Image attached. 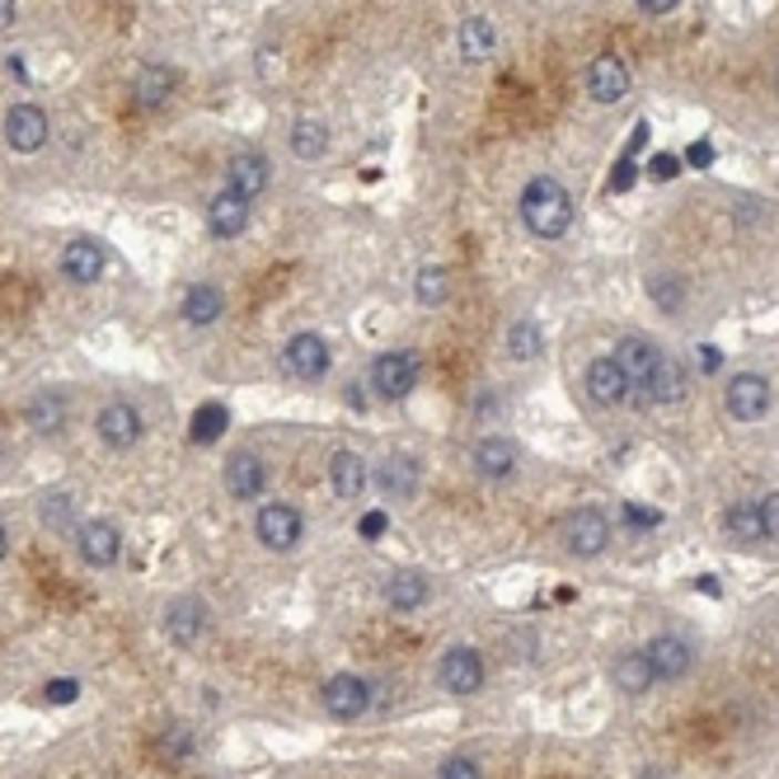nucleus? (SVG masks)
Here are the masks:
<instances>
[{
    "label": "nucleus",
    "mask_w": 779,
    "mask_h": 779,
    "mask_svg": "<svg viewBox=\"0 0 779 779\" xmlns=\"http://www.w3.org/2000/svg\"><path fill=\"white\" fill-rule=\"evenodd\" d=\"M38 522H43L48 531H71V526H75V503H71V493H48L43 503H38Z\"/></svg>",
    "instance_id": "nucleus-35"
},
{
    "label": "nucleus",
    "mask_w": 779,
    "mask_h": 779,
    "mask_svg": "<svg viewBox=\"0 0 779 779\" xmlns=\"http://www.w3.org/2000/svg\"><path fill=\"white\" fill-rule=\"evenodd\" d=\"M648 296H653V306H657V310L676 315V310L686 306V277H676V273H657V277H648Z\"/></svg>",
    "instance_id": "nucleus-34"
},
{
    "label": "nucleus",
    "mask_w": 779,
    "mask_h": 779,
    "mask_svg": "<svg viewBox=\"0 0 779 779\" xmlns=\"http://www.w3.org/2000/svg\"><path fill=\"white\" fill-rule=\"evenodd\" d=\"M14 24V0H0V33Z\"/></svg>",
    "instance_id": "nucleus-47"
},
{
    "label": "nucleus",
    "mask_w": 779,
    "mask_h": 779,
    "mask_svg": "<svg viewBox=\"0 0 779 779\" xmlns=\"http://www.w3.org/2000/svg\"><path fill=\"white\" fill-rule=\"evenodd\" d=\"M376 489L386 493V503H409L418 493V465L409 455H386V461L376 465Z\"/></svg>",
    "instance_id": "nucleus-20"
},
{
    "label": "nucleus",
    "mask_w": 779,
    "mask_h": 779,
    "mask_svg": "<svg viewBox=\"0 0 779 779\" xmlns=\"http://www.w3.org/2000/svg\"><path fill=\"white\" fill-rule=\"evenodd\" d=\"M254 535H258L264 550L287 554V550H296V541H301V512L287 508V503H268L264 512H258Z\"/></svg>",
    "instance_id": "nucleus-6"
},
{
    "label": "nucleus",
    "mask_w": 779,
    "mask_h": 779,
    "mask_svg": "<svg viewBox=\"0 0 779 779\" xmlns=\"http://www.w3.org/2000/svg\"><path fill=\"white\" fill-rule=\"evenodd\" d=\"M775 394H770V381L756 371H737L728 381V413L737 418V423H761V418L770 413Z\"/></svg>",
    "instance_id": "nucleus-3"
},
{
    "label": "nucleus",
    "mask_w": 779,
    "mask_h": 779,
    "mask_svg": "<svg viewBox=\"0 0 779 779\" xmlns=\"http://www.w3.org/2000/svg\"><path fill=\"white\" fill-rule=\"evenodd\" d=\"M437 779H484V775H479V766L470 761V756H451V761L442 766V775H437Z\"/></svg>",
    "instance_id": "nucleus-39"
},
{
    "label": "nucleus",
    "mask_w": 779,
    "mask_h": 779,
    "mask_svg": "<svg viewBox=\"0 0 779 779\" xmlns=\"http://www.w3.org/2000/svg\"><path fill=\"white\" fill-rule=\"evenodd\" d=\"M516 461H522V451H516V442H508V437H484V442L474 447V470L484 479H512Z\"/></svg>",
    "instance_id": "nucleus-23"
},
{
    "label": "nucleus",
    "mask_w": 779,
    "mask_h": 779,
    "mask_svg": "<svg viewBox=\"0 0 779 779\" xmlns=\"http://www.w3.org/2000/svg\"><path fill=\"white\" fill-rule=\"evenodd\" d=\"M48 113L38 109V104H14L10 113H6V142H10V151H19V155H33V151H43L48 146Z\"/></svg>",
    "instance_id": "nucleus-8"
},
{
    "label": "nucleus",
    "mask_w": 779,
    "mask_h": 779,
    "mask_svg": "<svg viewBox=\"0 0 779 779\" xmlns=\"http://www.w3.org/2000/svg\"><path fill=\"white\" fill-rule=\"evenodd\" d=\"M136 104L142 109H165V99L174 94V71H165V66H146L142 75H136Z\"/></svg>",
    "instance_id": "nucleus-31"
},
{
    "label": "nucleus",
    "mask_w": 779,
    "mask_h": 779,
    "mask_svg": "<svg viewBox=\"0 0 779 779\" xmlns=\"http://www.w3.org/2000/svg\"><path fill=\"white\" fill-rule=\"evenodd\" d=\"M94 428H99V442L113 447V451L136 447V442H142V432H146L142 413H136L127 399H113V404L99 409V423H94Z\"/></svg>",
    "instance_id": "nucleus-7"
},
{
    "label": "nucleus",
    "mask_w": 779,
    "mask_h": 779,
    "mask_svg": "<svg viewBox=\"0 0 779 779\" xmlns=\"http://www.w3.org/2000/svg\"><path fill=\"white\" fill-rule=\"evenodd\" d=\"M615 362H621V371L638 386L657 362H663V348H657L653 338H644V334H625L621 344H615Z\"/></svg>",
    "instance_id": "nucleus-21"
},
{
    "label": "nucleus",
    "mask_w": 779,
    "mask_h": 779,
    "mask_svg": "<svg viewBox=\"0 0 779 779\" xmlns=\"http://www.w3.org/2000/svg\"><path fill=\"white\" fill-rule=\"evenodd\" d=\"M455 43H461L465 62H489L493 48H498V33H493L489 19H465L461 33H455Z\"/></svg>",
    "instance_id": "nucleus-27"
},
{
    "label": "nucleus",
    "mask_w": 779,
    "mask_h": 779,
    "mask_svg": "<svg viewBox=\"0 0 779 779\" xmlns=\"http://www.w3.org/2000/svg\"><path fill=\"white\" fill-rule=\"evenodd\" d=\"M437 681H442V690H451V695H474L479 686H484V657H479L474 648H451L442 657V667H437Z\"/></svg>",
    "instance_id": "nucleus-12"
},
{
    "label": "nucleus",
    "mask_w": 779,
    "mask_h": 779,
    "mask_svg": "<svg viewBox=\"0 0 779 779\" xmlns=\"http://www.w3.org/2000/svg\"><path fill=\"white\" fill-rule=\"evenodd\" d=\"M222 310H226V301H222V291H216L212 283H197V287H188L184 291V315L193 329H207V325H216L222 319Z\"/></svg>",
    "instance_id": "nucleus-25"
},
{
    "label": "nucleus",
    "mask_w": 779,
    "mask_h": 779,
    "mask_svg": "<svg viewBox=\"0 0 779 779\" xmlns=\"http://www.w3.org/2000/svg\"><path fill=\"white\" fill-rule=\"evenodd\" d=\"M329 344L319 334H296L291 344L283 348V367L287 376H296V381H319V376L329 371Z\"/></svg>",
    "instance_id": "nucleus-9"
},
{
    "label": "nucleus",
    "mask_w": 779,
    "mask_h": 779,
    "mask_svg": "<svg viewBox=\"0 0 779 779\" xmlns=\"http://www.w3.org/2000/svg\"><path fill=\"white\" fill-rule=\"evenodd\" d=\"M75 695H80L75 681H48V700H57V705H71Z\"/></svg>",
    "instance_id": "nucleus-41"
},
{
    "label": "nucleus",
    "mask_w": 779,
    "mask_h": 779,
    "mask_svg": "<svg viewBox=\"0 0 779 779\" xmlns=\"http://www.w3.org/2000/svg\"><path fill=\"white\" fill-rule=\"evenodd\" d=\"M625 522H634V526H657V522H663V516H657V512H644V508H625Z\"/></svg>",
    "instance_id": "nucleus-42"
},
{
    "label": "nucleus",
    "mask_w": 779,
    "mask_h": 779,
    "mask_svg": "<svg viewBox=\"0 0 779 779\" xmlns=\"http://www.w3.org/2000/svg\"><path fill=\"white\" fill-rule=\"evenodd\" d=\"M165 634H170V644L193 648L197 638L207 634V606L197 602V596H178V602L165 611Z\"/></svg>",
    "instance_id": "nucleus-15"
},
{
    "label": "nucleus",
    "mask_w": 779,
    "mask_h": 779,
    "mask_svg": "<svg viewBox=\"0 0 779 779\" xmlns=\"http://www.w3.org/2000/svg\"><path fill=\"white\" fill-rule=\"evenodd\" d=\"M545 348V329L535 325V319H516V325L508 329V357L512 362H535Z\"/></svg>",
    "instance_id": "nucleus-30"
},
{
    "label": "nucleus",
    "mask_w": 779,
    "mask_h": 779,
    "mask_svg": "<svg viewBox=\"0 0 779 779\" xmlns=\"http://www.w3.org/2000/svg\"><path fill=\"white\" fill-rule=\"evenodd\" d=\"M104 264H109V254L90 235L71 239V245L62 249V273L71 277V283H99V277H104Z\"/></svg>",
    "instance_id": "nucleus-18"
},
{
    "label": "nucleus",
    "mask_w": 779,
    "mask_h": 779,
    "mask_svg": "<svg viewBox=\"0 0 779 779\" xmlns=\"http://www.w3.org/2000/svg\"><path fill=\"white\" fill-rule=\"evenodd\" d=\"M418 371H423L418 352L394 348V352H381V357H376L371 386H376V394H381V399H404V394H413V386H418Z\"/></svg>",
    "instance_id": "nucleus-2"
},
{
    "label": "nucleus",
    "mask_w": 779,
    "mask_h": 779,
    "mask_svg": "<svg viewBox=\"0 0 779 779\" xmlns=\"http://www.w3.org/2000/svg\"><path fill=\"white\" fill-rule=\"evenodd\" d=\"M325 146H329L325 123H315V117H301V123H296V132H291V151L301 155V160H315V155H325Z\"/></svg>",
    "instance_id": "nucleus-36"
},
{
    "label": "nucleus",
    "mask_w": 779,
    "mask_h": 779,
    "mask_svg": "<svg viewBox=\"0 0 779 779\" xmlns=\"http://www.w3.org/2000/svg\"><path fill=\"white\" fill-rule=\"evenodd\" d=\"M709 160H714L709 142H695V146H690V165H695V170H709Z\"/></svg>",
    "instance_id": "nucleus-44"
},
{
    "label": "nucleus",
    "mask_w": 779,
    "mask_h": 779,
    "mask_svg": "<svg viewBox=\"0 0 779 779\" xmlns=\"http://www.w3.org/2000/svg\"><path fill=\"white\" fill-rule=\"evenodd\" d=\"M724 531L732 535V541H742V545L766 541V531H761V508H756V503H732V508L724 512Z\"/></svg>",
    "instance_id": "nucleus-29"
},
{
    "label": "nucleus",
    "mask_w": 779,
    "mask_h": 779,
    "mask_svg": "<svg viewBox=\"0 0 779 779\" xmlns=\"http://www.w3.org/2000/svg\"><path fill=\"white\" fill-rule=\"evenodd\" d=\"M6 554H10V531L0 526V558H6Z\"/></svg>",
    "instance_id": "nucleus-48"
},
{
    "label": "nucleus",
    "mask_w": 779,
    "mask_h": 779,
    "mask_svg": "<svg viewBox=\"0 0 779 779\" xmlns=\"http://www.w3.org/2000/svg\"><path fill=\"white\" fill-rule=\"evenodd\" d=\"M226 188L239 193V197H254L268 188V160L258 155V151H245V155H235L230 160V170H226Z\"/></svg>",
    "instance_id": "nucleus-24"
},
{
    "label": "nucleus",
    "mask_w": 779,
    "mask_h": 779,
    "mask_svg": "<svg viewBox=\"0 0 779 779\" xmlns=\"http://www.w3.org/2000/svg\"><path fill=\"white\" fill-rule=\"evenodd\" d=\"M634 390V381L621 371V362L615 357H596V362L587 367V394H592V404H602V409H615V404H625Z\"/></svg>",
    "instance_id": "nucleus-13"
},
{
    "label": "nucleus",
    "mask_w": 779,
    "mask_h": 779,
    "mask_svg": "<svg viewBox=\"0 0 779 779\" xmlns=\"http://www.w3.org/2000/svg\"><path fill=\"white\" fill-rule=\"evenodd\" d=\"M264 489H268V465L249 451L230 455L226 461V493L235 498V503H249V498H258Z\"/></svg>",
    "instance_id": "nucleus-17"
},
{
    "label": "nucleus",
    "mask_w": 779,
    "mask_h": 779,
    "mask_svg": "<svg viewBox=\"0 0 779 779\" xmlns=\"http://www.w3.org/2000/svg\"><path fill=\"white\" fill-rule=\"evenodd\" d=\"M587 94L596 99V104H621V99L629 94V66L621 62V57H596V62L587 66Z\"/></svg>",
    "instance_id": "nucleus-16"
},
{
    "label": "nucleus",
    "mask_w": 779,
    "mask_h": 779,
    "mask_svg": "<svg viewBox=\"0 0 779 779\" xmlns=\"http://www.w3.org/2000/svg\"><path fill=\"white\" fill-rule=\"evenodd\" d=\"M75 550L85 564L109 568V564H117V554H123V535H117L113 522H85L75 531Z\"/></svg>",
    "instance_id": "nucleus-14"
},
{
    "label": "nucleus",
    "mask_w": 779,
    "mask_h": 779,
    "mask_svg": "<svg viewBox=\"0 0 779 779\" xmlns=\"http://www.w3.org/2000/svg\"><path fill=\"white\" fill-rule=\"evenodd\" d=\"M386 602L394 606V611H418L428 602V577L423 573H394L390 583H386Z\"/></svg>",
    "instance_id": "nucleus-28"
},
{
    "label": "nucleus",
    "mask_w": 779,
    "mask_h": 779,
    "mask_svg": "<svg viewBox=\"0 0 779 779\" xmlns=\"http://www.w3.org/2000/svg\"><path fill=\"white\" fill-rule=\"evenodd\" d=\"M319 700H325V709L334 718H344V724H352V718H362L371 709V686L362 681V676L352 672H338L325 681V690H319Z\"/></svg>",
    "instance_id": "nucleus-4"
},
{
    "label": "nucleus",
    "mask_w": 779,
    "mask_h": 779,
    "mask_svg": "<svg viewBox=\"0 0 779 779\" xmlns=\"http://www.w3.org/2000/svg\"><path fill=\"white\" fill-rule=\"evenodd\" d=\"M386 526H390L386 512H367V516H362V541H381Z\"/></svg>",
    "instance_id": "nucleus-40"
},
{
    "label": "nucleus",
    "mask_w": 779,
    "mask_h": 779,
    "mask_svg": "<svg viewBox=\"0 0 779 779\" xmlns=\"http://www.w3.org/2000/svg\"><path fill=\"white\" fill-rule=\"evenodd\" d=\"M226 428H230V409L226 404H203L193 413V428H188V437L197 447H212V442H222L226 437Z\"/></svg>",
    "instance_id": "nucleus-33"
},
{
    "label": "nucleus",
    "mask_w": 779,
    "mask_h": 779,
    "mask_svg": "<svg viewBox=\"0 0 779 779\" xmlns=\"http://www.w3.org/2000/svg\"><path fill=\"white\" fill-rule=\"evenodd\" d=\"M329 484H334V493L344 498V503H357V498L367 493V484H371V470H367V461L357 451H338L334 465H329Z\"/></svg>",
    "instance_id": "nucleus-22"
},
{
    "label": "nucleus",
    "mask_w": 779,
    "mask_h": 779,
    "mask_svg": "<svg viewBox=\"0 0 779 779\" xmlns=\"http://www.w3.org/2000/svg\"><path fill=\"white\" fill-rule=\"evenodd\" d=\"M207 226H212L216 239H235L239 230L249 226V197L222 188V193H216L212 203H207Z\"/></svg>",
    "instance_id": "nucleus-19"
},
{
    "label": "nucleus",
    "mask_w": 779,
    "mask_h": 779,
    "mask_svg": "<svg viewBox=\"0 0 779 779\" xmlns=\"http://www.w3.org/2000/svg\"><path fill=\"white\" fill-rule=\"evenodd\" d=\"M634 390H644V394H638L644 404H681L686 390H690V381H686V367L676 362V357L663 352V362H657Z\"/></svg>",
    "instance_id": "nucleus-11"
},
{
    "label": "nucleus",
    "mask_w": 779,
    "mask_h": 779,
    "mask_svg": "<svg viewBox=\"0 0 779 779\" xmlns=\"http://www.w3.org/2000/svg\"><path fill=\"white\" fill-rule=\"evenodd\" d=\"M634 6L644 10V14H672L676 6H681V0H634Z\"/></svg>",
    "instance_id": "nucleus-43"
},
{
    "label": "nucleus",
    "mask_w": 779,
    "mask_h": 779,
    "mask_svg": "<svg viewBox=\"0 0 779 779\" xmlns=\"http://www.w3.org/2000/svg\"><path fill=\"white\" fill-rule=\"evenodd\" d=\"M648 667H653V681H681V676L695 667V648L686 644V638L676 634H657L653 644L644 648Z\"/></svg>",
    "instance_id": "nucleus-10"
},
{
    "label": "nucleus",
    "mask_w": 779,
    "mask_h": 779,
    "mask_svg": "<svg viewBox=\"0 0 779 779\" xmlns=\"http://www.w3.org/2000/svg\"><path fill=\"white\" fill-rule=\"evenodd\" d=\"M564 545L568 554H602L611 545V522H606V512H596V508H577L568 512V522H564Z\"/></svg>",
    "instance_id": "nucleus-5"
},
{
    "label": "nucleus",
    "mask_w": 779,
    "mask_h": 779,
    "mask_svg": "<svg viewBox=\"0 0 779 779\" xmlns=\"http://www.w3.org/2000/svg\"><path fill=\"white\" fill-rule=\"evenodd\" d=\"M522 222L535 239H558L568 226H573V197L568 188L558 184V178L541 174V178H531L526 193H522Z\"/></svg>",
    "instance_id": "nucleus-1"
},
{
    "label": "nucleus",
    "mask_w": 779,
    "mask_h": 779,
    "mask_svg": "<svg viewBox=\"0 0 779 779\" xmlns=\"http://www.w3.org/2000/svg\"><path fill=\"white\" fill-rule=\"evenodd\" d=\"M611 681H615V690H625V695H648V690H653V667H648V657H644V653L615 657Z\"/></svg>",
    "instance_id": "nucleus-26"
},
{
    "label": "nucleus",
    "mask_w": 779,
    "mask_h": 779,
    "mask_svg": "<svg viewBox=\"0 0 779 779\" xmlns=\"http://www.w3.org/2000/svg\"><path fill=\"white\" fill-rule=\"evenodd\" d=\"M756 508H761V531H766V541H779V493H766Z\"/></svg>",
    "instance_id": "nucleus-38"
},
{
    "label": "nucleus",
    "mask_w": 779,
    "mask_h": 779,
    "mask_svg": "<svg viewBox=\"0 0 779 779\" xmlns=\"http://www.w3.org/2000/svg\"><path fill=\"white\" fill-rule=\"evenodd\" d=\"M413 296H418V301H423V306H442L447 296H451V277H447V268H437V264H432V268L418 273Z\"/></svg>",
    "instance_id": "nucleus-37"
},
{
    "label": "nucleus",
    "mask_w": 779,
    "mask_h": 779,
    "mask_svg": "<svg viewBox=\"0 0 779 779\" xmlns=\"http://www.w3.org/2000/svg\"><path fill=\"white\" fill-rule=\"evenodd\" d=\"M718 362H724V357H718V348L705 344V348H700V371H718Z\"/></svg>",
    "instance_id": "nucleus-46"
},
{
    "label": "nucleus",
    "mask_w": 779,
    "mask_h": 779,
    "mask_svg": "<svg viewBox=\"0 0 779 779\" xmlns=\"http://www.w3.org/2000/svg\"><path fill=\"white\" fill-rule=\"evenodd\" d=\"M676 174V160L672 155H653V178H672Z\"/></svg>",
    "instance_id": "nucleus-45"
},
{
    "label": "nucleus",
    "mask_w": 779,
    "mask_h": 779,
    "mask_svg": "<svg viewBox=\"0 0 779 779\" xmlns=\"http://www.w3.org/2000/svg\"><path fill=\"white\" fill-rule=\"evenodd\" d=\"M62 423H66V399L57 394V390H38V394L29 399V428L57 432Z\"/></svg>",
    "instance_id": "nucleus-32"
}]
</instances>
